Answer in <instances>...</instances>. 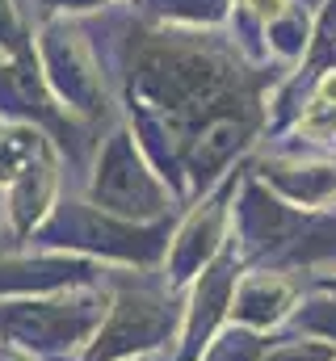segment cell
Returning <instances> with one entry per match:
<instances>
[{"instance_id": "cell-1", "label": "cell", "mask_w": 336, "mask_h": 361, "mask_svg": "<svg viewBox=\"0 0 336 361\" xmlns=\"http://www.w3.org/2000/svg\"><path fill=\"white\" fill-rule=\"evenodd\" d=\"M320 92H324V101H336V76H328V80H324V89H320Z\"/></svg>"}]
</instances>
